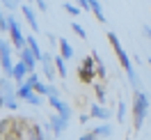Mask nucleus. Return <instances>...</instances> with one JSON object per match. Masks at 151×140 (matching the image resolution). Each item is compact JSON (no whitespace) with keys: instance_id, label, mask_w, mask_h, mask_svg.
Here are the masks:
<instances>
[{"instance_id":"a211bd4d","label":"nucleus","mask_w":151,"mask_h":140,"mask_svg":"<svg viewBox=\"0 0 151 140\" xmlns=\"http://www.w3.org/2000/svg\"><path fill=\"white\" fill-rule=\"evenodd\" d=\"M28 46H30V51H32V53H35V57H37V60H41V55H44V51H41V48H39V44H37V39L32 37V35H30V37H28Z\"/></svg>"},{"instance_id":"f704fd0d","label":"nucleus","mask_w":151,"mask_h":140,"mask_svg":"<svg viewBox=\"0 0 151 140\" xmlns=\"http://www.w3.org/2000/svg\"><path fill=\"white\" fill-rule=\"evenodd\" d=\"M89 117H92V115H87V112H83V115H80V122H83V124H87V122H89Z\"/></svg>"},{"instance_id":"0eeeda50","label":"nucleus","mask_w":151,"mask_h":140,"mask_svg":"<svg viewBox=\"0 0 151 140\" xmlns=\"http://www.w3.org/2000/svg\"><path fill=\"white\" fill-rule=\"evenodd\" d=\"M19 140H46V136H44V129H41L39 124L28 122V126H25V131L19 136Z\"/></svg>"},{"instance_id":"ddd939ff","label":"nucleus","mask_w":151,"mask_h":140,"mask_svg":"<svg viewBox=\"0 0 151 140\" xmlns=\"http://www.w3.org/2000/svg\"><path fill=\"white\" fill-rule=\"evenodd\" d=\"M89 115L96 117V120H103V122L110 120V110H108V106H103V103H92V112Z\"/></svg>"},{"instance_id":"423d86ee","label":"nucleus","mask_w":151,"mask_h":140,"mask_svg":"<svg viewBox=\"0 0 151 140\" xmlns=\"http://www.w3.org/2000/svg\"><path fill=\"white\" fill-rule=\"evenodd\" d=\"M39 65L44 69V76H46L48 81L53 83V78L57 76V67H55V55H50V53H44L41 60H39Z\"/></svg>"},{"instance_id":"4c0bfd02","label":"nucleus","mask_w":151,"mask_h":140,"mask_svg":"<svg viewBox=\"0 0 151 140\" xmlns=\"http://www.w3.org/2000/svg\"><path fill=\"white\" fill-rule=\"evenodd\" d=\"M149 65H151V57H149Z\"/></svg>"},{"instance_id":"473e14b6","label":"nucleus","mask_w":151,"mask_h":140,"mask_svg":"<svg viewBox=\"0 0 151 140\" xmlns=\"http://www.w3.org/2000/svg\"><path fill=\"white\" fill-rule=\"evenodd\" d=\"M48 96H60V90H57L55 85L50 83V90H48Z\"/></svg>"},{"instance_id":"9b49d317","label":"nucleus","mask_w":151,"mask_h":140,"mask_svg":"<svg viewBox=\"0 0 151 140\" xmlns=\"http://www.w3.org/2000/svg\"><path fill=\"white\" fill-rule=\"evenodd\" d=\"M94 78H99L96 76V69H87V67H78V81L85 85H94Z\"/></svg>"},{"instance_id":"f3484780","label":"nucleus","mask_w":151,"mask_h":140,"mask_svg":"<svg viewBox=\"0 0 151 140\" xmlns=\"http://www.w3.org/2000/svg\"><path fill=\"white\" fill-rule=\"evenodd\" d=\"M94 133L99 136V138H110V136H112V126L105 122V124H101V126H96Z\"/></svg>"},{"instance_id":"1a4fd4ad","label":"nucleus","mask_w":151,"mask_h":140,"mask_svg":"<svg viewBox=\"0 0 151 140\" xmlns=\"http://www.w3.org/2000/svg\"><path fill=\"white\" fill-rule=\"evenodd\" d=\"M32 74V71H30L28 67L23 65V62H16V65H14V71H12V78H14V85H21V83H25V78H28V76Z\"/></svg>"},{"instance_id":"f257e3e1","label":"nucleus","mask_w":151,"mask_h":140,"mask_svg":"<svg viewBox=\"0 0 151 140\" xmlns=\"http://www.w3.org/2000/svg\"><path fill=\"white\" fill-rule=\"evenodd\" d=\"M108 41H110V46H112L114 55H117V60H119V65L126 69L128 83H131L135 90H140V87H137V74H135V69H133V62H131V57H128V53L122 48V41H119V37H117L114 32H108Z\"/></svg>"},{"instance_id":"dca6fc26","label":"nucleus","mask_w":151,"mask_h":140,"mask_svg":"<svg viewBox=\"0 0 151 140\" xmlns=\"http://www.w3.org/2000/svg\"><path fill=\"white\" fill-rule=\"evenodd\" d=\"M92 14L96 16L99 23H105V14H103V7H101V2H99V0H92Z\"/></svg>"},{"instance_id":"cd10ccee","label":"nucleus","mask_w":151,"mask_h":140,"mask_svg":"<svg viewBox=\"0 0 151 140\" xmlns=\"http://www.w3.org/2000/svg\"><path fill=\"white\" fill-rule=\"evenodd\" d=\"M48 90H50V85H48V83H41V81L35 85V92L41 94V96H48Z\"/></svg>"},{"instance_id":"f03ea898","label":"nucleus","mask_w":151,"mask_h":140,"mask_svg":"<svg viewBox=\"0 0 151 140\" xmlns=\"http://www.w3.org/2000/svg\"><path fill=\"white\" fill-rule=\"evenodd\" d=\"M149 112V94L144 90L133 92V131H142V122Z\"/></svg>"},{"instance_id":"c85d7f7f","label":"nucleus","mask_w":151,"mask_h":140,"mask_svg":"<svg viewBox=\"0 0 151 140\" xmlns=\"http://www.w3.org/2000/svg\"><path fill=\"white\" fill-rule=\"evenodd\" d=\"M76 2L83 12H92V0H76Z\"/></svg>"},{"instance_id":"6ab92c4d","label":"nucleus","mask_w":151,"mask_h":140,"mask_svg":"<svg viewBox=\"0 0 151 140\" xmlns=\"http://www.w3.org/2000/svg\"><path fill=\"white\" fill-rule=\"evenodd\" d=\"M12 19L14 16H9V14H0V32H9V28H12Z\"/></svg>"},{"instance_id":"2f4dec72","label":"nucleus","mask_w":151,"mask_h":140,"mask_svg":"<svg viewBox=\"0 0 151 140\" xmlns=\"http://www.w3.org/2000/svg\"><path fill=\"white\" fill-rule=\"evenodd\" d=\"M78 140H99V136H96L94 131H89V133H83V136H80Z\"/></svg>"},{"instance_id":"f8f14e48","label":"nucleus","mask_w":151,"mask_h":140,"mask_svg":"<svg viewBox=\"0 0 151 140\" xmlns=\"http://www.w3.org/2000/svg\"><path fill=\"white\" fill-rule=\"evenodd\" d=\"M21 12H23L25 21H28V25L32 28V32H39V23H37V14H35V9H32L30 5H21Z\"/></svg>"},{"instance_id":"5701e85b","label":"nucleus","mask_w":151,"mask_h":140,"mask_svg":"<svg viewBox=\"0 0 151 140\" xmlns=\"http://www.w3.org/2000/svg\"><path fill=\"white\" fill-rule=\"evenodd\" d=\"M62 9H64L66 14H71V16H78V14L83 12L78 5H73V2H62Z\"/></svg>"},{"instance_id":"e433bc0d","label":"nucleus","mask_w":151,"mask_h":140,"mask_svg":"<svg viewBox=\"0 0 151 140\" xmlns=\"http://www.w3.org/2000/svg\"><path fill=\"white\" fill-rule=\"evenodd\" d=\"M126 140H133V138H131V136H126Z\"/></svg>"},{"instance_id":"58836bf2","label":"nucleus","mask_w":151,"mask_h":140,"mask_svg":"<svg viewBox=\"0 0 151 140\" xmlns=\"http://www.w3.org/2000/svg\"><path fill=\"white\" fill-rule=\"evenodd\" d=\"M57 140H62V138H57Z\"/></svg>"},{"instance_id":"393cba45","label":"nucleus","mask_w":151,"mask_h":140,"mask_svg":"<svg viewBox=\"0 0 151 140\" xmlns=\"http://www.w3.org/2000/svg\"><path fill=\"white\" fill-rule=\"evenodd\" d=\"M117 120L124 124V120H126V103H124V99H119L117 101Z\"/></svg>"},{"instance_id":"39448f33","label":"nucleus","mask_w":151,"mask_h":140,"mask_svg":"<svg viewBox=\"0 0 151 140\" xmlns=\"http://www.w3.org/2000/svg\"><path fill=\"white\" fill-rule=\"evenodd\" d=\"M69 126V120H64L62 115H57V112H53L50 117H48V124H46V129L55 136V138H62V131Z\"/></svg>"},{"instance_id":"6e6552de","label":"nucleus","mask_w":151,"mask_h":140,"mask_svg":"<svg viewBox=\"0 0 151 140\" xmlns=\"http://www.w3.org/2000/svg\"><path fill=\"white\" fill-rule=\"evenodd\" d=\"M48 103L57 115H62L64 120H71V108H69V103L62 101V96H48Z\"/></svg>"},{"instance_id":"b1692460","label":"nucleus","mask_w":151,"mask_h":140,"mask_svg":"<svg viewBox=\"0 0 151 140\" xmlns=\"http://www.w3.org/2000/svg\"><path fill=\"white\" fill-rule=\"evenodd\" d=\"M71 30H73V32H76V35H78L80 39H87V30L83 28L78 21H71Z\"/></svg>"},{"instance_id":"a878e982","label":"nucleus","mask_w":151,"mask_h":140,"mask_svg":"<svg viewBox=\"0 0 151 140\" xmlns=\"http://www.w3.org/2000/svg\"><path fill=\"white\" fill-rule=\"evenodd\" d=\"M25 101H28L30 106H41V103H44V96L37 94V92H32V94H28V99H25Z\"/></svg>"},{"instance_id":"7c9ffc66","label":"nucleus","mask_w":151,"mask_h":140,"mask_svg":"<svg viewBox=\"0 0 151 140\" xmlns=\"http://www.w3.org/2000/svg\"><path fill=\"white\" fill-rule=\"evenodd\" d=\"M25 83H28V85H30V87H35V85H37V83H39V76H37V74H35V71H32V74H30V76H28V78H25Z\"/></svg>"},{"instance_id":"aec40b11","label":"nucleus","mask_w":151,"mask_h":140,"mask_svg":"<svg viewBox=\"0 0 151 140\" xmlns=\"http://www.w3.org/2000/svg\"><path fill=\"white\" fill-rule=\"evenodd\" d=\"M55 67H57V76H66V60L62 55H55Z\"/></svg>"},{"instance_id":"20e7f679","label":"nucleus","mask_w":151,"mask_h":140,"mask_svg":"<svg viewBox=\"0 0 151 140\" xmlns=\"http://www.w3.org/2000/svg\"><path fill=\"white\" fill-rule=\"evenodd\" d=\"M9 41L14 51H23V48L28 46V37H23V32H21V25L16 19H12V28H9Z\"/></svg>"},{"instance_id":"4468645a","label":"nucleus","mask_w":151,"mask_h":140,"mask_svg":"<svg viewBox=\"0 0 151 140\" xmlns=\"http://www.w3.org/2000/svg\"><path fill=\"white\" fill-rule=\"evenodd\" d=\"M60 55L64 57V60H71V57H73V46H71L64 37H60Z\"/></svg>"},{"instance_id":"7ed1b4c3","label":"nucleus","mask_w":151,"mask_h":140,"mask_svg":"<svg viewBox=\"0 0 151 140\" xmlns=\"http://www.w3.org/2000/svg\"><path fill=\"white\" fill-rule=\"evenodd\" d=\"M0 67H2V76H9L14 71V65H12V41L2 39L0 41Z\"/></svg>"},{"instance_id":"412c9836","label":"nucleus","mask_w":151,"mask_h":140,"mask_svg":"<svg viewBox=\"0 0 151 140\" xmlns=\"http://www.w3.org/2000/svg\"><path fill=\"white\" fill-rule=\"evenodd\" d=\"M94 94H96V103H103L105 106V87L101 83H94Z\"/></svg>"},{"instance_id":"72a5a7b5","label":"nucleus","mask_w":151,"mask_h":140,"mask_svg":"<svg viewBox=\"0 0 151 140\" xmlns=\"http://www.w3.org/2000/svg\"><path fill=\"white\" fill-rule=\"evenodd\" d=\"M37 7H39V12H48V5H46V0H37Z\"/></svg>"},{"instance_id":"9d476101","label":"nucleus","mask_w":151,"mask_h":140,"mask_svg":"<svg viewBox=\"0 0 151 140\" xmlns=\"http://www.w3.org/2000/svg\"><path fill=\"white\" fill-rule=\"evenodd\" d=\"M19 57H21V62L28 67L30 71H35V67H37V62H39V60L35 57V53L30 51V46H25L23 51H19Z\"/></svg>"},{"instance_id":"c756f323","label":"nucleus","mask_w":151,"mask_h":140,"mask_svg":"<svg viewBox=\"0 0 151 140\" xmlns=\"http://www.w3.org/2000/svg\"><path fill=\"white\" fill-rule=\"evenodd\" d=\"M2 7L5 9H16L19 7V0H2Z\"/></svg>"},{"instance_id":"bb28decb","label":"nucleus","mask_w":151,"mask_h":140,"mask_svg":"<svg viewBox=\"0 0 151 140\" xmlns=\"http://www.w3.org/2000/svg\"><path fill=\"white\" fill-rule=\"evenodd\" d=\"M96 76H99V81H105V65L101 57H96Z\"/></svg>"},{"instance_id":"4be33fe9","label":"nucleus","mask_w":151,"mask_h":140,"mask_svg":"<svg viewBox=\"0 0 151 140\" xmlns=\"http://www.w3.org/2000/svg\"><path fill=\"white\" fill-rule=\"evenodd\" d=\"M2 108H7V110H19V99L16 96H9V99H2Z\"/></svg>"},{"instance_id":"c9c22d12","label":"nucleus","mask_w":151,"mask_h":140,"mask_svg":"<svg viewBox=\"0 0 151 140\" xmlns=\"http://www.w3.org/2000/svg\"><path fill=\"white\" fill-rule=\"evenodd\" d=\"M142 32H144V35L151 39V28H149V25H142Z\"/></svg>"},{"instance_id":"2eb2a0df","label":"nucleus","mask_w":151,"mask_h":140,"mask_svg":"<svg viewBox=\"0 0 151 140\" xmlns=\"http://www.w3.org/2000/svg\"><path fill=\"white\" fill-rule=\"evenodd\" d=\"M32 92H35V87H30L28 83L16 85V99H19V101H25V99H28V94H32Z\"/></svg>"}]
</instances>
